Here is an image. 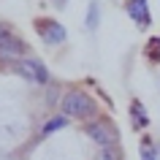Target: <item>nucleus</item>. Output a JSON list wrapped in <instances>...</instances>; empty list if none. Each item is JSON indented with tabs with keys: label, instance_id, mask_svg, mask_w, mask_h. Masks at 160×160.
<instances>
[{
	"label": "nucleus",
	"instance_id": "nucleus-1",
	"mask_svg": "<svg viewBox=\"0 0 160 160\" xmlns=\"http://www.w3.org/2000/svg\"><path fill=\"white\" fill-rule=\"evenodd\" d=\"M62 114L65 117H92L95 114V103L90 95L84 92H68L62 98Z\"/></svg>",
	"mask_w": 160,
	"mask_h": 160
},
{
	"label": "nucleus",
	"instance_id": "nucleus-2",
	"mask_svg": "<svg viewBox=\"0 0 160 160\" xmlns=\"http://www.w3.org/2000/svg\"><path fill=\"white\" fill-rule=\"evenodd\" d=\"M87 136H90L95 144H101V147H111V144H117V130H114L106 119L90 122V125H87Z\"/></svg>",
	"mask_w": 160,
	"mask_h": 160
},
{
	"label": "nucleus",
	"instance_id": "nucleus-3",
	"mask_svg": "<svg viewBox=\"0 0 160 160\" xmlns=\"http://www.w3.org/2000/svg\"><path fill=\"white\" fill-rule=\"evenodd\" d=\"M17 71L25 76V79L35 82V84H46V82H49V71H46V65L38 62V60H22V62H17Z\"/></svg>",
	"mask_w": 160,
	"mask_h": 160
},
{
	"label": "nucleus",
	"instance_id": "nucleus-4",
	"mask_svg": "<svg viewBox=\"0 0 160 160\" xmlns=\"http://www.w3.org/2000/svg\"><path fill=\"white\" fill-rule=\"evenodd\" d=\"M125 11H128V17L133 19L138 27H149L152 17H149V3H147V0H128Z\"/></svg>",
	"mask_w": 160,
	"mask_h": 160
},
{
	"label": "nucleus",
	"instance_id": "nucleus-5",
	"mask_svg": "<svg viewBox=\"0 0 160 160\" xmlns=\"http://www.w3.org/2000/svg\"><path fill=\"white\" fill-rule=\"evenodd\" d=\"M38 33H41V38L46 43H62L65 41V27L60 22H54V19H41L38 22Z\"/></svg>",
	"mask_w": 160,
	"mask_h": 160
},
{
	"label": "nucleus",
	"instance_id": "nucleus-6",
	"mask_svg": "<svg viewBox=\"0 0 160 160\" xmlns=\"http://www.w3.org/2000/svg\"><path fill=\"white\" fill-rule=\"evenodd\" d=\"M22 52H25V43L17 35L8 33L6 38H0V60H17V57H22Z\"/></svg>",
	"mask_w": 160,
	"mask_h": 160
},
{
	"label": "nucleus",
	"instance_id": "nucleus-7",
	"mask_svg": "<svg viewBox=\"0 0 160 160\" xmlns=\"http://www.w3.org/2000/svg\"><path fill=\"white\" fill-rule=\"evenodd\" d=\"M130 117H133V125H136V128H147V122H149V117H147V109H144L138 101L130 103Z\"/></svg>",
	"mask_w": 160,
	"mask_h": 160
},
{
	"label": "nucleus",
	"instance_id": "nucleus-8",
	"mask_svg": "<svg viewBox=\"0 0 160 160\" xmlns=\"http://www.w3.org/2000/svg\"><path fill=\"white\" fill-rule=\"evenodd\" d=\"M98 22H101V3H98V0H92V3H90V11H87V27H90V30H95V27H98Z\"/></svg>",
	"mask_w": 160,
	"mask_h": 160
},
{
	"label": "nucleus",
	"instance_id": "nucleus-9",
	"mask_svg": "<svg viewBox=\"0 0 160 160\" xmlns=\"http://www.w3.org/2000/svg\"><path fill=\"white\" fill-rule=\"evenodd\" d=\"M98 160H122V155H119L117 144H111V147H103L101 149V158Z\"/></svg>",
	"mask_w": 160,
	"mask_h": 160
},
{
	"label": "nucleus",
	"instance_id": "nucleus-10",
	"mask_svg": "<svg viewBox=\"0 0 160 160\" xmlns=\"http://www.w3.org/2000/svg\"><path fill=\"white\" fill-rule=\"evenodd\" d=\"M65 122H68L65 117H54V119H49V122L43 125V133H52V130H60V128H65Z\"/></svg>",
	"mask_w": 160,
	"mask_h": 160
},
{
	"label": "nucleus",
	"instance_id": "nucleus-11",
	"mask_svg": "<svg viewBox=\"0 0 160 160\" xmlns=\"http://www.w3.org/2000/svg\"><path fill=\"white\" fill-rule=\"evenodd\" d=\"M141 160H158V152L149 141H141Z\"/></svg>",
	"mask_w": 160,
	"mask_h": 160
},
{
	"label": "nucleus",
	"instance_id": "nucleus-12",
	"mask_svg": "<svg viewBox=\"0 0 160 160\" xmlns=\"http://www.w3.org/2000/svg\"><path fill=\"white\" fill-rule=\"evenodd\" d=\"M6 35H8V27H6L3 22H0V38H6Z\"/></svg>",
	"mask_w": 160,
	"mask_h": 160
},
{
	"label": "nucleus",
	"instance_id": "nucleus-13",
	"mask_svg": "<svg viewBox=\"0 0 160 160\" xmlns=\"http://www.w3.org/2000/svg\"><path fill=\"white\" fill-rule=\"evenodd\" d=\"M54 3H60V6H62V3H65V0H54Z\"/></svg>",
	"mask_w": 160,
	"mask_h": 160
}]
</instances>
